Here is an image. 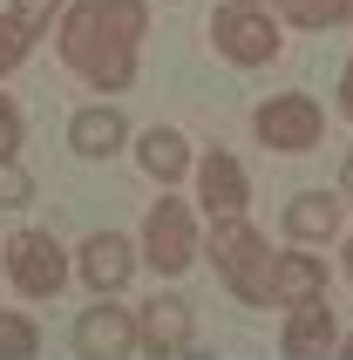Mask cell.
<instances>
[{
    "mask_svg": "<svg viewBox=\"0 0 353 360\" xmlns=\"http://www.w3.org/2000/svg\"><path fill=\"white\" fill-rule=\"evenodd\" d=\"M340 231V191H299L285 204V238L293 245H319Z\"/></svg>",
    "mask_w": 353,
    "mask_h": 360,
    "instance_id": "cell-14",
    "label": "cell"
},
{
    "mask_svg": "<svg viewBox=\"0 0 353 360\" xmlns=\"http://www.w3.org/2000/svg\"><path fill=\"white\" fill-rule=\"evenodd\" d=\"M0 265H7V259H0Z\"/></svg>",
    "mask_w": 353,
    "mask_h": 360,
    "instance_id": "cell-26",
    "label": "cell"
},
{
    "mask_svg": "<svg viewBox=\"0 0 353 360\" xmlns=\"http://www.w3.org/2000/svg\"><path fill=\"white\" fill-rule=\"evenodd\" d=\"M136 326H143V354H157V360L191 354V347H197V313L176 300V292H157V300L136 313Z\"/></svg>",
    "mask_w": 353,
    "mask_h": 360,
    "instance_id": "cell-9",
    "label": "cell"
},
{
    "mask_svg": "<svg viewBox=\"0 0 353 360\" xmlns=\"http://www.w3.org/2000/svg\"><path fill=\"white\" fill-rule=\"evenodd\" d=\"M204 252H211L217 279L231 285V300H245V306H278V292H272L278 252L252 231V218H224V224H211V245H204Z\"/></svg>",
    "mask_w": 353,
    "mask_h": 360,
    "instance_id": "cell-2",
    "label": "cell"
},
{
    "mask_svg": "<svg viewBox=\"0 0 353 360\" xmlns=\"http://www.w3.org/2000/svg\"><path fill=\"white\" fill-rule=\"evenodd\" d=\"M55 7H61V0H7V7H0V75L27 61V48L48 34Z\"/></svg>",
    "mask_w": 353,
    "mask_h": 360,
    "instance_id": "cell-13",
    "label": "cell"
},
{
    "mask_svg": "<svg viewBox=\"0 0 353 360\" xmlns=\"http://www.w3.org/2000/svg\"><path fill=\"white\" fill-rule=\"evenodd\" d=\"M143 27H150V7L143 0H75L61 14V61L75 68L89 89L116 96L136 82V48H143Z\"/></svg>",
    "mask_w": 353,
    "mask_h": 360,
    "instance_id": "cell-1",
    "label": "cell"
},
{
    "mask_svg": "<svg viewBox=\"0 0 353 360\" xmlns=\"http://www.w3.org/2000/svg\"><path fill=\"white\" fill-rule=\"evenodd\" d=\"M272 292H278V306H306V300H326V265H319L313 252H278Z\"/></svg>",
    "mask_w": 353,
    "mask_h": 360,
    "instance_id": "cell-15",
    "label": "cell"
},
{
    "mask_svg": "<svg viewBox=\"0 0 353 360\" xmlns=\"http://www.w3.org/2000/svg\"><path fill=\"white\" fill-rule=\"evenodd\" d=\"M340 198H353V157H347V170H340Z\"/></svg>",
    "mask_w": 353,
    "mask_h": 360,
    "instance_id": "cell-22",
    "label": "cell"
},
{
    "mask_svg": "<svg viewBox=\"0 0 353 360\" xmlns=\"http://www.w3.org/2000/svg\"><path fill=\"white\" fill-rule=\"evenodd\" d=\"M347 272H353V238H347Z\"/></svg>",
    "mask_w": 353,
    "mask_h": 360,
    "instance_id": "cell-23",
    "label": "cell"
},
{
    "mask_svg": "<svg viewBox=\"0 0 353 360\" xmlns=\"http://www.w3.org/2000/svg\"><path fill=\"white\" fill-rule=\"evenodd\" d=\"M340 109L353 116V61H347V75H340Z\"/></svg>",
    "mask_w": 353,
    "mask_h": 360,
    "instance_id": "cell-21",
    "label": "cell"
},
{
    "mask_svg": "<svg viewBox=\"0 0 353 360\" xmlns=\"http://www.w3.org/2000/svg\"><path fill=\"white\" fill-rule=\"evenodd\" d=\"M75 272L96 285L102 300H116L122 285H129V272H136V245H129V238H116V231H96V238H82Z\"/></svg>",
    "mask_w": 353,
    "mask_h": 360,
    "instance_id": "cell-10",
    "label": "cell"
},
{
    "mask_svg": "<svg viewBox=\"0 0 353 360\" xmlns=\"http://www.w3.org/2000/svg\"><path fill=\"white\" fill-rule=\"evenodd\" d=\"M245 198H252V184H245V163H238L231 150L197 157V211H211V224L245 218Z\"/></svg>",
    "mask_w": 353,
    "mask_h": 360,
    "instance_id": "cell-8",
    "label": "cell"
},
{
    "mask_svg": "<svg viewBox=\"0 0 353 360\" xmlns=\"http://www.w3.org/2000/svg\"><path fill=\"white\" fill-rule=\"evenodd\" d=\"M272 7L293 27H340V20H353V0H272Z\"/></svg>",
    "mask_w": 353,
    "mask_h": 360,
    "instance_id": "cell-17",
    "label": "cell"
},
{
    "mask_svg": "<svg viewBox=\"0 0 353 360\" xmlns=\"http://www.w3.org/2000/svg\"><path fill=\"white\" fill-rule=\"evenodd\" d=\"M136 163L157 184H176L184 170H191V143H184V129H143V136H136Z\"/></svg>",
    "mask_w": 353,
    "mask_h": 360,
    "instance_id": "cell-16",
    "label": "cell"
},
{
    "mask_svg": "<svg viewBox=\"0 0 353 360\" xmlns=\"http://www.w3.org/2000/svg\"><path fill=\"white\" fill-rule=\"evenodd\" d=\"M245 7H258V0H245Z\"/></svg>",
    "mask_w": 353,
    "mask_h": 360,
    "instance_id": "cell-24",
    "label": "cell"
},
{
    "mask_svg": "<svg viewBox=\"0 0 353 360\" xmlns=\"http://www.w3.org/2000/svg\"><path fill=\"white\" fill-rule=\"evenodd\" d=\"M211 48L231 68H258V61L278 55V20L265 14V7H245V0H224L211 14Z\"/></svg>",
    "mask_w": 353,
    "mask_h": 360,
    "instance_id": "cell-3",
    "label": "cell"
},
{
    "mask_svg": "<svg viewBox=\"0 0 353 360\" xmlns=\"http://www.w3.org/2000/svg\"><path fill=\"white\" fill-rule=\"evenodd\" d=\"M75 354H89V360H122V354H143V326H136V313H122L116 300L89 306V313L75 320Z\"/></svg>",
    "mask_w": 353,
    "mask_h": 360,
    "instance_id": "cell-7",
    "label": "cell"
},
{
    "mask_svg": "<svg viewBox=\"0 0 353 360\" xmlns=\"http://www.w3.org/2000/svg\"><path fill=\"white\" fill-rule=\"evenodd\" d=\"M252 129H258L265 150H278V157H306V150L319 143V129H326V116H319L313 96H272V102H258Z\"/></svg>",
    "mask_w": 353,
    "mask_h": 360,
    "instance_id": "cell-6",
    "label": "cell"
},
{
    "mask_svg": "<svg viewBox=\"0 0 353 360\" xmlns=\"http://www.w3.org/2000/svg\"><path fill=\"white\" fill-rule=\"evenodd\" d=\"M122 143H129V122H122L116 102H82L75 116H68V150L75 157L102 163V157H116Z\"/></svg>",
    "mask_w": 353,
    "mask_h": 360,
    "instance_id": "cell-11",
    "label": "cell"
},
{
    "mask_svg": "<svg viewBox=\"0 0 353 360\" xmlns=\"http://www.w3.org/2000/svg\"><path fill=\"white\" fill-rule=\"evenodd\" d=\"M340 347V326H333V306L326 300H306L285 313V326H278V354L285 360H319Z\"/></svg>",
    "mask_w": 353,
    "mask_h": 360,
    "instance_id": "cell-12",
    "label": "cell"
},
{
    "mask_svg": "<svg viewBox=\"0 0 353 360\" xmlns=\"http://www.w3.org/2000/svg\"><path fill=\"white\" fill-rule=\"evenodd\" d=\"M347 354H353V340H347Z\"/></svg>",
    "mask_w": 353,
    "mask_h": 360,
    "instance_id": "cell-25",
    "label": "cell"
},
{
    "mask_svg": "<svg viewBox=\"0 0 353 360\" xmlns=\"http://www.w3.org/2000/svg\"><path fill=\"white\" fill-rule=\"evenodd\" d=\"M68 272H75V259H68L48 231H14V238H7V279H14L27 300H55L61 285H68Z\"/></svg>",
    "mask_w": 353,
    "mask_h": 360,
    "instance_id": "cell-5",
    "label": "cell"
},
{
    "mask_svg": "<svg viewBox=\"0 0 353 360\" xmlns=\"http://www.w3.org/2000/svg\"><path fill=\"white\" fill-rule=\"evenodd\" d=\"M34 198V177L20 170V157H0V211H20Z\"/></svg>",
    "mask_w": 353,
    "mask_h": 360,
    "instance_id": "cell-19",
    "label": "cell"
},
{
    "mask_svg": "<svg viewBox=\"0 0 353 360\" xmlns=\"http://www.w3.org/2000/svg\"><path fill=\"white\" fill-rule=\"evenodd\" d=\"M20 136H27V122L7 96H0V157H20Z\"/></svg>",
    "mask_w": 353,
    "mask_h": 360,
    "instance_id": "cell-20",
    "label": "cell"
},
{
    "mask_svg": "<svg viewBox=\"0 0 353 360\" xmlns=\"http://www.w3.org/2000/svg\"><path fill=\"white\" fill-rule=\"evenodd\" d=\"M143 259L157 265L163 279L191 272V259H197V218H191L184 198H157V204H150V218H143Z\"/></svg>",
    "mask_w": 353,
    "mask_h": 360,
    "instance_id": "cell-4",
    "label": "cell"
},
{
    "mask_svg": "<svg viewBox=\"0 0 353 360\" xmlns=\"http://www.w3.org/2000/svg\"><path fill=\"white\" fill-rule=\"evenodd\" d=\"M41 354V333L27 313H0V360H34Z\"/></svg>",
    "mask_w": 353,
    "mask_h": 360,
    "instance_id": "cell-18",
    "label": "cell"
}]
</instances>
